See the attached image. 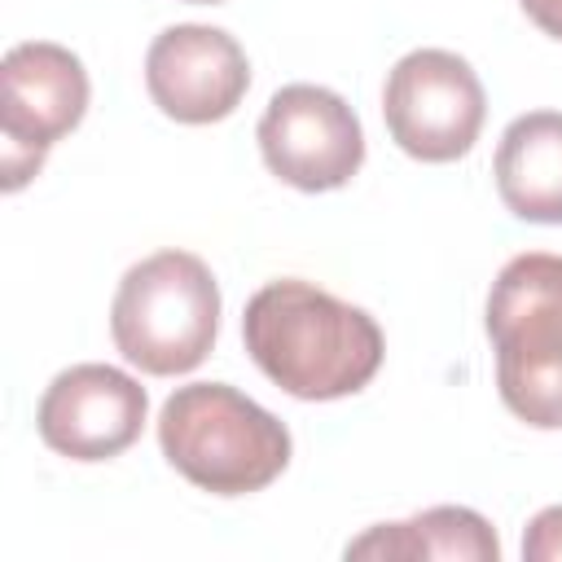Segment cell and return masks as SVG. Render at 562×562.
Masks as SVG:
<instances>
[{
	"mask_svg": "<svg viewBox=\"0 0 562 562\" xmlns=\"http://www.w3.org/2000/svg\"><path fill=\"white\" fill-rule=\"evenodd\" d=\"M518 4H522V13H527L544 35L562 40V0H518Z\"/></svg>",
	"mask_w": 562,
	"mask_h": 562,
	"instance_id": "4fadbf2b",
	"label": "cell"
},
{
	"mask_svg": "<svg viewBox=\"0 0 562 562\" xmlns=\"http://www.w3.org/2000/svg\"><path fill=\"white\" fill-rule=\"evenodd\" d=\"M0 132H4V193H18L48 158V149L79 127L88 110L83 61L48 40L13 44L0 61Z\"/></svg>",
	"mask_w": 562,
	"mask_h": 562,
	"instance_id": "8992f818",
	"label": "cell"
},
{
	"mask_svg": "<svg viewBox=\"0 0 562 562\" xmlns=\"http://www.w3.org/2000/svg\"><path fill=\"white\" fill-rule=\"evenodd\" d=\"M149 395L114 364H70L61 369L35 413L40 439L70 461H110L127 452L145 430Z\"/></svg>",
	"mask_w": 562,
	"mask_h": 562,
	"instance_id": "ba28073f",
	"label": "cell"
},
{
	"mask_svg": "<svg viewBox=\"0 0 562 562\" xmlns=\"http://www.w3.org/2000/svg\"><path fill=\"white\" fill-rule=\"evenodd\" d=\"M184 4H224V0H184Z\"/></svg>",
	"mask_w": 562,
	"mask_h": 562,
	"instance_id": "5bb4252c",
	"label": "cell"
},
{
	"mask_svg": "<svg viewBox=\"0 0 562 562\" xmlns=\"http://www.w3.org/2000/svg\"><path fill=\"white\" fill-rule=\"evenodd\" d=\"M382 119L408 158L457 162L483 132L487 97L465 57L448 48H417L391 66L382 88Z\"/></svg>",
	"mask_w": 562,
	"mask_h": 562,
	"instance_id": "5b68a950",
	"label": "cell"
},
{
	"mask_svg": "<svg viewBox=\"0 0 562 562\" xmlns=\"http://www.w3.org/2000/svg\"><path fill=\"white\" fill-rule=\"evenodd\" d=\"M110 334L127 364L149 378L198 369L220 334V285L189 250H158L132 263L110 303Z\"/></svg>",
	"mask_w": 562,
	"mask_h": 562,
	"instance_id": "277c9868",
	"label": "cell"
},
{
	"mask_svg": "<svg viewBox=\"0 0 562 562\" xmlns=\"http://www.w3.org/2000/svg\"><path fill=\"white\" fill-rule=\"evenodd\" d=\"M496 193L527 224H562V114H518L496 145Z\"/></svg>",
	"mask_w": 562,
	"mask_h": 562,
	"instance_id": "30bf717a",
	"label": "cell"
},
{
	"mask_svg": "<svg viewBox=\"0 0 562 562\" xmlns=\"http://www.w3.org/2000/svg\"><path fill=\"white\" fill-rule=\"evenodd\" d=\"M255 136L268 171L303 193L342 189L364 162L356 110L321 83H290L272 92Z\"/></svg>",
	"mask_w": 562,
	"mask_h": 562,
	"instance_id": "52a82bcc",
	"label": "cell"
},
{
	"mask_svg": "<svg viewBox=\"0 0 562 562\" xmlns=\"http://www.w3.org/2000/svg\"><path fill=\"white\" fill-rule=\"evenodd\" d=\"M347 558H386V562H417V558H439V562H496L501 540L487 527L483 514L461 509V505H435L408 522H382L369 527L360 540L347 544Z\"/></svg>",
	"mask_w": 562,
	"mask_h": 562,
	"instance_id": "8fae6325",
	"label": "cell"
},
{
	"mask_svg": "<svg viewBox=\"0 0 562 562\" xmlns=\"http://www.w3.org/2000/svg\"><path fill=\"white\" fill-rule=\"evenodd\" d=\"M241 338L268 382L294 400H342L382 369L378 321L312 281H268L241 312Z\"/></svg>",
	"mask_w": 562,
	"mask_h": 562,
	"instance_id": "6da1fadb",
	"label": "cell"
},
{
	"mask_svg": "<svg viewBox=\"0 0 562 562\" xmlns=\"http://www.w3.org/2000/svg\"><path fill=\"white\" fill-rule=\"evenodd\" d=\"M487 338L505 408L536 430H562V255L527 250L501 268Z\"/></svg>",
	"mask_w": 562,
	"mask_h": 562,
	"instance_id": "3957f363",
	"label": "cell"
},
{
	"mask_svg": "<svg viewBox=\"0 0 562 562\" xmlns=\"http://www.w3.org/2000/svg\"><path fill=\"white\" fill-rule=\"evenodd\" d=\"M162 457L202 492H263L290 465V430L228 382L176 386L158 413Z\"/></svg>",
	"mask_w": 562,
	"mask_h": 562,
	"instance_id": "7a4b0ae2",
	"label": "cell"
},
{
	"mask_svg": "<svg viewBox=\"0 0 562 562\" xmlns=\"http://www.w3.org/2000/svg\"><path fill=\"white\" fill-rule=\"evenodd\" d=\"M145 88L176 123H220L241 105L250 88V61L228 31L180 22L149 44Z\"/></svg>",
	"mask_w": 562,
	"mask_h": 562,
	"instance_id": "9c48e42d",
	"label": "cell"
},
{
	"mask_svg": "<svg viewBox=\"0 0 562 562\" xmlns=\"http://www.w3.org/2000/svg\"><path fill=\"white\" fill-rule=\"evenodd\" d=\"M522 558L527 562H562V505H549L527 522Z\"/></svg>",
	"mask_w": 562,
	"mask_h": 562,
	"instance_id": "7c38bea8",
	"label": "cell"
}]
</instances>
